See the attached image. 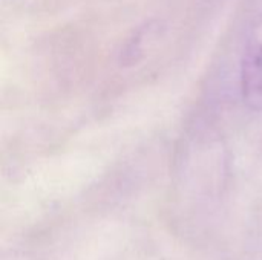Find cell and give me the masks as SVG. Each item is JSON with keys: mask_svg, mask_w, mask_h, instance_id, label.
Wrapping results in <instances>:
<instances>
[{"mask_svg": "<svg viewBox=\"0 0 262 260\" xmlns=\"http://www.w3.org/2000/svg\"><path fill=\"white\" fill-rule=\"evenodd\" d=\"M239 87L244 103L262 110V9L255 15L244 37L239 57Z\"/></svg>", "mask_w": 262, "mask_h": 260, "instance_id": "1", "label": "cell"}]
</instances>
